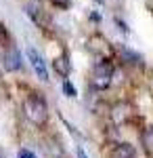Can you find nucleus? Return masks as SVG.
Returning <instances> with one entry per match:
<instances>
[{
    "instance_id": "obj_1",
    "label": "nucleus",
    "mask_w": 153,
    "mask_h": 158,
    "mask_svg": "<svg viewBox=\"0 0 153 158\" xmlns=\"http://www.w3.org/2000/svg\"><path fill=\"white\" fill-rule=\"evenodd\" d=\"M23 112H25V118L32 124H38V127H42L48 120V106L40 93H32V95L25 97Z\"/></svg>"
},
{
    "instance_id": "obj_2",
    "label": "nucleus",
    "mask_w": 153,
    "mask_h": 158,
    "mask_svg": "<svg viewBox=\"0 0 153 158\" xmlns=\"http://www.w3.org/2000/svg\"><path fill=\"white\" fill-rule=\"evenodd\" d=\"M111 78H113V63L111 61H99L96 65H94V72H92V85L96 89H107V86L111 85Z\"/></svg>"
},
{
    "instance_id": "obj_3",
    "label": "nucleus",
    "mask_w": 153,
    "mask_h": 158,
    "mask_svg": "<svg viewBox=\"0 0 153 158\" xmlns=\"http://www.w3.org/2000/svg\"><path fill=\"white\" fill-rule=\"evenodd\" d=\"M111 120L116 127H122V124H126V122L134 116V106L128 103V101H118L113 108H111Z\"/></svg>"
},
{
    "instance_id": "obj_4",
    "label": "nucleus",
    "mask_w": 153,
    "mask_h": 158,
    "mask_svg": "<svg viewBox=\"0 0 153 158\" xmlns=\"http://www.w3.org/2000/svg\"><path fill=\"white\" fill-rule=\"evenodd\" d=\"M27 59L32 61V68L36 70L38 78L46 82L48 80V70H46V63H44V59H42V55H40L36 49H27Z\"/></svg>"
},
{
    "instance_id": "obj_5",
    "label": "nucleus",
    "mask_w": 153,
    "mask_h": 158,
    "mask_svg": "<svg viewBox=\"0 0 153 158\" xmlns=\"http://www.w3.org/2000/svg\"><path fill=\"white\" fill-rule=\"evenodd\" d=\"M4 70H9V72L21 70V55L17 49H11L4 53Z\"/></svg>"
},
{
    "instance_id": "obj_6",
    "label": "nucleus",
    "mask_w": 153,
    "mask_h": 158,
    "mask_svg": "<svg viewBox=\"0 0 153 158\" xmlns=\"http://www.w3.org/2000/svg\"><path fill=\"white\" fill-rule=\"evenodd\" d=\"M53 68H55V72L59 74V76H63V78H67L71 72V61L69 57L63 53V55H59V57H55V61H53Z\"/></svg>"
},
{
    "instance_id": "obj_7",
    "label": "nucleus",
    "mask_w": 153,
    "mask_h": 158,
    "mask_svg": "<svg viewBox=\"0 0 153 158\" xmlns=\"http://www.w3.org/2000/svg\"><path fill=\"white\" fill-rule=\"evenodd\" d=\"M134 156H136V150L130 143H118L111 152V158H134Z\"/></svg>"
},
{
    "instance_id": "obj_8",
    "label": "nucleus",
    "mask_w": 153,
    "mask_h": 158,
    "mask_svg": "<svg viewBox=\"0 0 153 158\" xmlns=\"http://www.w3.org/2000/svg\"><path fill=\"white\" fill-rule=\"evenodd\" d=\"M141 141H143V148L145 152L153 154V127H147L145 131L141 133Z\"/></svg>"
},
{
    "instance_id": "obj_9",
    "label": "nucleus",
    "mask_w": 153,
    "mask_h": 158,
    "mask_svg": "<svg viewBox=\"0 0 153 158\" xmlns=\"http://www.w3.org/2000/svg\"><path fill=\"white\" fill-rule=\"evenodd\" d=\"M27 15L34 19L36 25H48V19L44 17V13L40 11V9H36V6H27Z\"/></svg>"
},
{
    "instance_id": "obj_10",
    "label": "nucleus",
    "mask_w": 153,
    "mask_h": 158,
    "mask_svg": "<svg viewBox=\"0 0 153 158\" xmlns=\"http://www.w3.org/2000/svg\"><path fill=\"white\" fill-rule=\"evenodd\" d=\"M120 53H122V55H124V59L130 61V63H141V55H136V53L128 51L126 47H122V49H120Z\"/></svg>"
},
{
    "instance_id": "obj_11",
    "label": "nucleus",
    "mask_w": 153,
    "mask_h": 158,
    "mask_svg": "<svg viewBox=\"0 0 153 158\" xmlns=\"http://www.w3.org/2000/svg\"><path fill=\"white\" fill-rule=\"evenodd\" d=\"M63 93H65L67 97H78V91H76V86L71 85L69 80H65V82H63Z\"/></svg>"
},
{
    "instance_id": "obj_12",
    "label": "nucleus",
    "mask_w": 153,
    "mask_h": 158,
    "mask_svg": "<svg viewBox=\"0 0 153 158\" xmlns=\"http://www.w3.org/2000/svg\"><path fill=\"white\" fill-rule=\"evenodd\" d=\"M0 42H4V44L9 42V32H6V27L2 23H0Z\"/></svg>"
},
{
    "instance_id": "obj_13",
    "label": "nucleus",
    "mask_w": 153,
    "mask_h": 158,
    "mask_svg": "<svg viewBox=\"0 0 153 158\" xmlns=\"http://www.w3.org/2000/svg\"><path fill=\"white\" fill-rule=\"evenodd\" d=\"M17 158H36V154H34V152H29V150H19Z\"/></svg>"
},
{
    "instance_id": "obj_14",
    "label": "nucleus",
    "mask_w": 153,
    "mask_h": 158,
    "mask_svg": "<svg viewBox=\"0 0 153 158\" xmlns=\"http://www.w3.org/2000/svg\"><path fill=\"white\" fill-rule=\"evenodd\" d=\"M50 2H53V4H57V6H63V9H65V6H69V0H50Z\"/></svg>"
},
{
    "instance_id": "obj_15",
    "label": "nucleus",
    "mask_w": 153,
    "mask_h": 158,
    "mask_svg": "<svg viewBox=\"0 0 153 158\" xmlns=\"http://www.w3.org/2000/svg\"><path fill=\"white\" fill-rule=\"evenodd\" d=\"M116 23L120 25V30H122L124 34H128V27H126V23H124V21H120V19H116Z\"/></svg>"
},
{
    "instance_id": "obj_16",
    "label": "nucleus",
    "mask_w": 153,
    "mask_h": 158,
    "mask_svg": "<svg viewBox=\"0 0 153 158\" xmlns=\"http://www.w3.org/2000/svg\"><path fill=\"white\" fill-rule=\"evenodd\" d=\"M78 158H88V156H86V152H84L82 148H78Z\"/></svg>"
},
{
    "instance_id": "obj_17",
    "label": "nucleus",
    "mask_w": 153,
    "mask_h": 158,
    "mask_svg": "<svg viewBox=\"0 0 153 158\" xmlns=\"http://www.w3.org/2000/svg\"><path fill=\"white\" fill-rule=\"evenodd\" d=\"M96 2H101V4H103V2H105V0H96Z\"/></svg>"
},
{
    "instance_id": "obj_18",
    "label": "nucleus",
    "mask_w": 153,
    "mask_h": 158,
    "mask_svg": "<svg viewBox=\"0 0 153 158\" xmlns=\"http://www.w3.org/2000/svg\"><path fill=\"white\" fill-rule=\"evenodd\" d=\"M0 158H4V156H0Z\"/></svg>"
}]
</instances>
